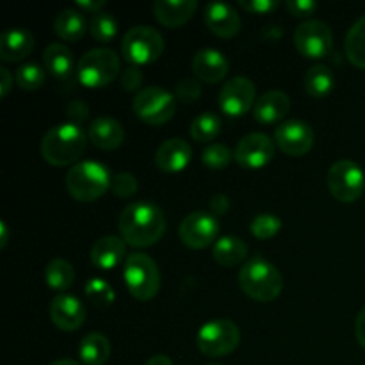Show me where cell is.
<instances>
[{
  "instance_id": "1",
  "label": "cell",
  "mask_w": 365,
  "mask_h": 365,
  "mask_svg": "<svg viewBox=\"0 0 365 365\" xmlns=\"http://www.w3.org/2000/svg\"><path fill=\"white\" fill-rule=\"evenodd\" d=\"M121 239L132 248H150L163 239L166 232V216L152 202H132L120 214Z\"/></svg>"
},
{
  "instance_id": "2",
  "label": "cell",
  "mask_w": 365,
  "mask_h": 365,
  "mask_svg": "<svg viewBox=\"0 0 365 365\" xmlns=\"http://www.w3.org/2000/svg\"><path fill=\"white\" fill-rule=\"evenodd\" d=\"M88 135L78 125L61 123L50 128L41 139L39 152L41 157L52 166H70L84 155L88 146Z\"/></svg>"
},
{
  "instance_id": "3",
  "label": "cell",
  "mask_w": 365,
  "mask_h": 365,
  "mask_svg": "<svg viewBox=\"0 0 365 365\" xmlns=\"http://www.w3.org/2000/svg\"><path fill=\"white\" fill-rule=\"evenodd\" d=\"M239 285L248 298L267 303L280 296L284 289V278L274 264L257 255L246 260L242 269L239 271Z\"/></svg>"
},
{
  "instance_id": "4",
  "label": "cell",
  "mask_w": 365,
  "mask_h": 365,
  "mask_svg": "<svg viewBox=\"0 0 365 365\" xmlns=\"http://www.w3.org/2000/svg\"><path fill=\"white\" fill-rule=\"evenodd\" d=\"M113 184L109 168L96 160H81L66 173V189L77 202H95L107 192Z\"/></svg>"
},
{
  "instance_id": "5",
  "label": "cell",
  "mask_w": 365,
  "mask_h": 365,
  "mask_svg": "<svg viewBox=\"0 0 365 365\" xmlns=\"http://www.w3.org/2000/svg\"><path fill=\"white\" fill-rule=\"evenodd\" d=\"M123 278L128 292L139 302H150L155 298L160 289L159 266L146 253L134 252L127 257Z\"/></svg>"
},
{
  "instance_id": "6",
  "label": "cell",
  "mask_w": 365,
  "mask_h": 365,
  "mask_svg": "<svg viewBox=\"0 0 365 365\" xmlns=\"http://www.w3.org/2000/svg\"><path fill=\"white\" fill-rule=\"evenodd\" d=\"M121 73L120 56L110 48H93L81 57L77 78L86 88H106Z\"/></svg>"
},
{
  "instance_id": "7",
  "label": "cell",
  "mask_w": 365,
  "mask_h": 365,
  "mask_svg": "<svg viewBox=\"0 0 365 365\" xmlns=\"http://www.w3.org/2000/svg\"><path fill=\"white\" fill-rule=\"evenodd\" d=\"M164 38L150 25H138L125 32L121 41V53L132 66L152 64L163 56Z\"/></svg>"
},
{
  "instance_id": "8",
  "label": "cell",
  "mask_w": 365,
  "mask_h": 365,
  "mask_svg": "<svg viewBox=\"0 0 365 365\" xmlns=\"http://www.w3.org/2000/svg\"><path fill=\"white\" fill-rule=\"evenodd\" d=\"M132 110L145 123L164 125L175 116L177 96L160 86H148L134 96Z\"/></svg>"
},
{
  "instance_id": "9",
  "label": "cell",
  "mask_w": 365,
  "mask_h": 365,
  "mask_svg": "<svg viewBox=\"0 0 365 365\" xmlns=\"http://www.w3.org/2000/svg\"><path fill=\"white\" fill-rule=\"evenodd\" d=\"M241 342V330L230 319L209 321L196 335L198 349L210 359H221L234 351Z\"/></svg>"
},
{
  "instance_id": "10",
  "label": "cell",
  "mask_w": 365,
  "mask_h": 365,
  "mask_svg": "<svg viewBox=\"0 0 365 365\" xmlns=\"http://www.w3.org/2000/svg\"><path fill=\"white\" fill-rule=\"evenodd\" d=\"M327 184L335 200L342 203H353L364 195L365 173L353 160L341 159L331 164L328 170Z\"/></svg>"
},
{
  "instance_id": "11",
  "label": "cell",
  "mask_w": 365,
  "mask_h": 365,
  "mask_svg": "<svg viewBox=\"0 0 365 365\" xmlns=\"http://www.w3.org/2000/svg\"><path fill=\"white\" fill-rule=\"evenodd\" d=\"M294 46L307 59H323L331 52L334 34L330 25L321 20H307L296 27Z\"/></svg>"
},
{
  "instance_id": "12",
  "label": "cell",
  "mask_w": 365,
  "mask_h": 365,
  "mask_svg": "<svg viewBox=\"0 0 365 365\" xmlns=\"http://www.w3.org/2000/svg\"><path fill=\"white\" fill-rule=\"evenodd\" d=\"M217 232H220V223L216 217L205 210H196L182 220L178 237L187 248L203 250L216 241Z\"/></svg>"
},
{
  "instance_id": "13",
  "label": "cell",
  "mask_w": 365,
  "mask_h": 365,
  "mask_svg": "<svg viewBox=\"0 0 365 365\" xmlns=\"http://www.w3.org/2000/svg\"><path fill=\"white\" fill-rule=\"evenodd\" d=\"M220 107L227 116L241 118L257 103V88L248 77H232L220 91Z\"/></svg>"
},
{
  "instance_id": "14",
  "label": "cell",
  "mask_w": 365,
  "mask_h": 365,
  "mask_svg": "<svg viewBox=\"0 0 365 365\" xmlns=\"http://www.w3.org/2000/svg\"><path fill=\"white\" fill-rule=\"evenodd\" d=\"M316 135L312 127L302 120H285L274 128V143L291 157L305 155L312 150Z\"/></svg>"
},
{
  "instance_id": "15",
  "label": "cell",
  "mask_w": 365,
  "mask_h": 365,
  "mask_svg": "<svg viewBox=\"0 0 365 365\" xmlns=\"http://www.w3.org/2000/svg\"><path fill=\"white\" fill-rule=\"evenodd\" d=\"M274 157V143L269 135L262 132H253L245 135L237 143L234 152V159L245 170H260L267 166Z\"/></svg>"
},
{
  "instance_id": "16",
  "label": "cell",
  "mask_w": 365,
  "mask_h": 365,
  "mask_svg": "<svg viewBox=\"0 0 365 365\" xmlns=\"http://www.w3.org/2000/svg\"><path fill=\"white\" fill-rule=\"evenodd\" d=\"M50 319L59 330L75 331L84 324L86 307L75 296L59 294L50 305Z\"/></svg>"
},
{
  "instance_id": "17",
  "label": "cell",
  "mask_w": 365,
  "mask_h": 365,
  "mask_svg": "<svg viewBox=\"0 0 365 365\" xmlns=\"http://www.w3.org/2000/svg\"><path fill=\"white\" fill-rule=\"evenodd\" d=\"M203 20H205L210 32L220 36V38H234L241 31V16L230 4H207L205 11H203Z\"/></svg>"
},
{
  "instance_id": "18",
  "label": "cell",
  "mask_w": 365,
  "mask_h": 365,
  "mask_svg": "<svg viewBox=\"0 0 365 365\" xmlns=\"http://www.w3.org/2000/svg\"><path fill=\"white\" fill-rule=\"evenodd\" d=\"M192 148L180 138H171L160 143L155 152V164L163 173H180L189 166Z\"/></svg>"
},
{
  "instance_id": "19",
  "label": "cell",
  "mask_w": 365,
  "mask_h": 365,
  "mask_svg": "<svg viewBox=\"0 0 365 365\" xmlns=\"http://www.w3.org/2000/svg\"><path fill=\"white\" fill-rule=\"evenodd\" d=\"M228 61L220 50L202 48L192 57V71L196 78L205 84H217L228 73Z\"/></svg>"
},
{
  "instance_id": "20",
  "label": "cell",
  "mask_w": 365,
  "mask_h": 365,
  "mask_svg": "<svg viewBox=\"0 0 365 365\" xmlns=\"http://www.w3.org/2000/svg\"><path fill=\"white\" fill-rule=\"evenodd\" d=\"M88 138L96 148L116 150L120 148L125 139V128L118 120L110 116H98L89 123Z\"/></svg>"
},
{
  "instance_id": "21",
  "label": "cell",
  "mask_w": 365,
  "mask_h": 365,
  "mask_svg": "<svg viewBox=\"0 0 365 365\" xmlns=\"http://www.w3.org/2000/svg\"><path fill=\"white\" fill-rule=\"evenodd\" d=\"M127 260V242L116 235L98 239L91 248V262L98 269L109 271Z\"/></svg>"
},
{
  "instance_id": "22",
  "label": "cell",
  "mask_w": 365,
  "mask_h": 365,
  "mask_svg": "<svg viewBox=\"0 0 365 365\" xmlns=\"http://www.w3.org/2000/svg\"><path fill=\"white\" fill-rule=\"evenodd\" d=\"M289 110H291V98L284 91L273 89V91L264 93L262 96L257 98L255 107H253V116L259 123L271 125L284 120Z\"/></svg>"
},
{
  "instance_id": "23",
  "label": "cell",
  "mask_w": 365,
  "mask_h": 365,
  "mask_svg": "<svg viewBox=\"0 0 365 365\" xmlns=\"http://www.w3.org/2000/svg\"><path fill=\"white\" fill-rule=\"evenodd\" d=\"M196 7V0H159L153 4V14L164 27L178 29L191 20Z\"/></svg>"
},
{
  "instance_id": "24",
  "label": "cell",
  "mask_w": 365,
  "mask_h": 365,
  "mask_svg": "<svg viewBox=\"0 0 365 365\" xmlns=\"http://www.w3.org/2000/svg\"><path fill=\"white\" fill-rule=\"evenodd\" d=\"M34 48V36L27 29H9L0 39V59L6 63H18L31 56Z\"/></svg>"
},
{
  "instance_id": "25",
  "label": "cell",
  "mask_w": 365,
  "mask_h": 365,
  "mask_svg": "<svg viewBox=\"0 0 365 365\" xmlns=\"http://www.w3.org/2000/svg\"><path fill=\"white\" fill-rule=\"evenodd\" d=\"M43 64L52 77L64 81L73 73V53L63 43H50L43 52Z\"/></svg>"
},
{
  "instance_id": "26",
  "label": "cell",
  "mask_w": 365,
  "mask_h": 365,
  "mask_svg": "<svg viewBox=\"0 0 365 365\" xmlns=\"http://www.w3.org/2000/svg\"><path fill=\"white\" fill-rule=\"evenodd\" d=\"M53 31L64 41H78L89 31V24L81 9H63L53 20Z\"/></svg>"
},
{
  "instance_id": "27",
  "label": "cell",
  "mask_w": 365,
  "mask_h": 365,
  "mask_svg": "<svg viewBox=\"0 0 365 365\" xmlns=\"http://www.w3.org/2000/svg\"><path fill=\"white\" fill-rule=\"evenodd\" d=\"M212 257L220 266L223 267H234L246 260L248 257V246L237 235H225V237L217 239L214 245Z\"/></svg>"
},
{
  "instance_id": "28",
  "label": "cell",
  "mask_w": 365,
  "mask_h": 365,
  "mask_svg": "<svg viewBox=\"0 0 365 365\" xmlns=\"http://www.w3.org/2000/svg\"><path fill=\"white\" fill-rule=\"evenodd\" d=\"M78 356L84 365H103L110 356V342L103 334L93 331L82 339Z\"/></svg>"
},
{
  "instance_id": "29",
  "label": "cell",
  "mask_w": 365,
  "mask_h": 365,
  "mask_svg": "<svg viewBox=\"0 0 365 365\" xmlns=\"http://www.w3.org/2000/svg\"><path fill=\"white\" fill-rule=\"evenodd\" d=\"M303 86L312 98H324L334 91L335 75L324 64H314L307 70L305 77H303Z\"/></svg>"
},
{
  "instance_id": "30",
  "label": "cell",
  "mask_w": 365,
  "mask_h": 365,
  "mask_svg": "<svg viewBox=\"0 0 365 365\" xmlns=\"http://www.w3.org/2000/svg\"><path fill=\"white\" fill-rule=\"evenodd\" d=\"M45 280H46V285H48L52 291H57V292L68 291L75 282L73 266H71L66 259L56 257V259L50 260L48 266H46Z\"/></svg>"
},
{
  "instance_id": "31",
  "label": "cell",
  "mask_w": 365,
  "mask_h": 365,
  "mask_svg": "<svg viewBox=\"0 0 365 365\" xmlns=\"http://www.w3.org/2000/svg\"><path fill=\"white\" fill-rule=\"evenodd\" d=\"M344 48L349 63L360 70H365V14L348 31Z\"/></svg>"
},
{
  "instance_id": "32",
  "label": "cell",
  "mask_w": 365,
  "mask_h": 365,
  "mask_svg": "<svg viewBox=\"0 0 365 365\" xmlns=\"http://www.w3.org/2000/svg\"><path fill=\"white\" fill-rule=\"evenodd\" d=\"M191 138L198 143H210L212 145L214 139L220 135L221 132V120L217 114L214 113H202L192 120L191 128Z\"/></svg>"
},
{
  "instance_id": "33",
  "label": "cell",
  "mask_w": 365,
  "mask_h": 365,
  "mask_svg": "<svg viewBox=\"0 0 365 365\" xmlns=\"http://www.w3.org/2000/svg\"><path fill=\"white\" fill-rule=\"evenodd\" d=\"M89 32L100 43H110L118 34V21L110 13L100 11L89 21Z\"/></svg>"
},
{
  "instance_id": "34",
  "label": "cell",
  "mask_w": 365,
  "mask_h": 365,
  "mask_svg": "<svg viewBox=\"0 0 365 365\" xmlns=\"http://www.w3.org/2000/svg\"><path fill=\"white\" fill-rule=\"evenodd\" d=\"M46 70L36 63H25L16 70V84L24 91H36L45 84Z\"/></svg>"
},
{
  "instance_id": "35",
  "label": "cell",
  "mask_w": 365,
  "mask_h": 365,
  "mask_svg": "<svg viewBox=\"0 0 365 365\" xmlns=\"http://www.w3.org/2000/svg\"><path fill=\"white\" fill-rule=\"evenodd\" d=\"M84 292L89 302L95 307H100V309H106V307L113 305L114 298H116L113 287L106 280H102V278H91L86 284Z\"/></svg>"
},
{
  "instance_id": "36",
  "label": "cell",
  "mask_w": 365,
  "mask_h": 365,
  "mask_svg": "<svg viewBox=\"0 0 365 365\" xmlns=\"http://www.w3.org/2000/svg\"><path fill=\"white\" fill-rule=\"evenodd\" d=\"M282 220L274 214L264 212L259 214L252 220V225H250V230H252L253 237L257 239H271L282 230Z\"/></svg>"
},
{
  "instance_id": "37",
  "label": "cell",
  "mask_w": 365,
  "mask_h": 365,
  "mask_svg": "<svg viewBox=\"0 0 365 365\" xmlns=\"http://www.w3.org/2000/svg\"><path fill=\"white\" fill-rule=\"evenodd\" d=\"M234 159V153L228 148L227 145H221V143H212V145L207 146L202 153V160L207 168L217 171L223 170L230 164V160Z\"/></svg>"
},
{
  "instance_id": "38",
  "label": "cell",
  "mask_w": 365,
  "mask_h": 365,
  "mask_svg": "<svg viewBox=\"0 0 365 365\" xmlns=\"http://www.w3.org/2000/svg\"><path fill=\"white\" fill-rule=\"evenodd\" d=\"M110 189L120 198H132L138 192V178L128 171H120L113 177V184Z\"/></svg>"
},
{
  "instance_id": "39",
  "label": "cell",
  "mask_w": 365,
  "mask_h": 365,
  "mask_svg": "<svg viewBox=\"0 0 365 365\" xmlns=\"http://www.w3.org/2000/svg\"><path fill=\"white\" fill-rule=\"evenodd\" d=\"M175 96L178 102L192 103L202 96V84L198 78H182L175 88Z\"/></svg>"
},
{
  "instance_id": "40",
  "label": "cell",
  "mask_w": 365,
  "mask_h": 365,
  "mask_svg": "<svg viewBox=\"0 0 365 365\" xmlns=\"http://www.w3.org/2000/svg\"><path fill=\"white\" fill-rule=\"evenodd\" d=\"M145 82V75L139 70L138 66H127L120 73V84L123 88V91H141V86Z\"/></svg>"
},
{
  "instance_id": "41",
  "label": "cell",
  "mask_w": 365,
  "mask_h": 365,
  "mask_svg": "<svg viewBox=\"0 0 365 365\" xmlns=\"http://www.w3.org/2000/svg\"><path fill=\"white\" fill-rule=\"evenodd\" d=\"M239 6L252 14H267L278 9L280 2L278 0H239Z\"/></svg>"
},
{
  "instance_id": "42",
  "label": "cell",
  "mask_w": 365,
  "mask_h": 365,
  "mask_svg": "<svg viewBox=\"0 0 365 365\" xmlns=\"http://www.w3.org/2000/svg\"><path fill=\"white\" fill-rule=\"evenodd\" d=\"M285 7L289 9V13L292 16L298 18H307L310 14H314L317 11V2H310V0H289L285 4Z\"/></svg>"
},
{
  "instance_id": "43",
  "label": "cell",
  "mask_w": 365,
  "mask_h": 365,
  "mask_svg": "<svg viewBox=\"0 0 365 365\" xmlns=\"http://www.w3.org/2000/svg\"><path fill=\"white\" fill-rule=\"evenodd\" d=\"M88 113H89L88 103H84L82 100H73V102L68 103V107H66L68 121L73 125H78V127H81L82 121L88 118Z\"/></svg>"
},
{
  "instance_id": "44",
  "label": "cell",
  "mask_w": 365,
  "mask_h": 365,
  "mask_svg": "<svg viewBox=\"0 0 365 365\" xmlns=\"http://www.w3.org/2000/svg\"><path fill=\"white\" fill-rule=\"evenodd\" d=\"M210 209L216 214H225L230 209V198L225 195H214L212 198H210Z\"/></svg>"
},
{
  "instance_id": "45",
  "label": "cell",
  "mask_w": 365,
  "mask_h": 365,
  "mask_svg": "<svg viewBox=\"0 0 365 365\" xmlns=\"http://www.w3.org/2000/svg\"><path fill=\"white\" fill-rule=\"evenodd\" d=\"M106 6V0H77V7L82 13H100V9Z\"/></svg>"
},
{
  "instance_id": "46",
  "label": "cell",
  "mask_w": 365,
  "mask_h": 365,
  "mask_svg": "<svg viewBox=\"0 0 365 365\" xmlns=\"http://www.w3.org/2000/svg\"><path fill=\"white\" fill-rule=\"evenodd\" d=\"M13 75L7 68H0V95L7 96L9 95L11 88H13Z\"/></svg>"
},
{
  "instance_id": "47",
  "label": "cell",
  "mask_w": 365,
  "mask_h": 365,
  "mask_svg": "<svg viewBox=\"0 0 365 365\" xmlns=\"http://www.w3.org/2000/svg\"><path fill=\"white\" fill-rule=\"evenodd\" d=\"M355 337L359 341V344L365 348V307L360 310V314L356 316L355 321Z\"/></svg>"
},
{
  "instance_id": "48",
  "label": "cell",
  "mask_w": 365,
  "mask_h": 365,
  "mask_svg": "<svg viewBox=\"0 0 365 365\" xmlns=\"http://www.w3.org/2000/svg\"><path fill=\"white\" fill-rule=\"evenodd\" d=\"M145 365H173V360L166 355H155L146 360Z\"/></svg>"
},
{
  "instance_id": "49",
  "label": "cell",
  "mask_w": 365,
  "mask_h": 365,
  "mask_svg": "<svg viewBox=\"0 0 365 365\" xmlns=\"http://www.w3.org/2000/svg\"><path fill=\"white\" fill-rule=\"evenodd\" d=\"M9 242V228H7L6 221H0V248H6Z\"/></svg>"
},
{
  "instance_id": "50",
  "label": "cell",
  "mask_w": 365,
  "mask_h": 365,
  "mask_svg": "<svg viewBox=\"0 0 365 365\" xmlns=\"http://www.w3.org/2000/svg\"><path fill=\"white\" fill-rule=\"evenodd\" d=\"M52 365H81V364L75 362V360H71V359H61V360H57V362H53Z\"/></svg>"
},
{
  "instance_id": "51",
  "label": "cell",
  "mask_w": 365,
  "mask_h": 365,
  "mask_svg": "<svg viewBox=\"0 0 365 365\" xmlns=\"http://www.w3.org/2000/svg\"><path fill=\"white\" fill-rule=\"evenodd\" d=\"M209 365H220V364H209Z\"/></svg>"
}]
</instances>
